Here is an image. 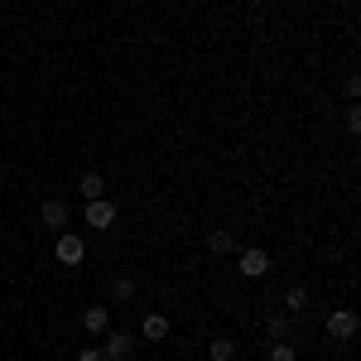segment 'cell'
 Wrapping results in <instances>:
<instances>
[{"instance_id": "3", "label": "cell", "mask_w": 361, "mask_h": 361, "mask_svg": "<svg viewBox=\"0 0 361 361\" xmlns=\"http://www.w3.org/2000/svg\"><path fill=\"white\" fill-rule=\"evenodd\" d=\"M102 357H106V361H130V357H135V333H111V328H106V347H102Z\"/></svg>"}, {"instance_id": "10", "label": "cell", "mask_w": 361, "mask_h": 361, "mask_svg": "<svg viewBox=\"0 0 361 361\" xmlns=\"http://www.w3.org/2000/svg\"><path fill=\"white\" fill-rule=\"evenodd\" d=\"M111 299L130 304V299H135V279H130V275H116V279H111Z\"/></svg>"}, {"instance_id": "12", "label": "cell", "mask_w": 361, "mask_h": 361, "mask_svg": "<svg viewBox=\"0 0 361 361\" xmlns=\"http://www.w3.org/2000/svg\"><path fill=\"white\" fill-rule=\"evenodd\" d=\"M231 246H236V241H231V231H212V236H207V250H212V255H226Z\"/></svg>"}, {"instance_id": "11", "label": "cell", "mask_w": 361, "mask_h": 361, "mask_svg": "<svg viewBox=\"0 0 361 361\" xmlns=\"http://www.w3.org/2000/svg\"><path fill=\"white\" fill-rule=\"evenodd\" d=\"M207 357H212V361H231V357H236V342H231V337H212Z\"/></svg>"}, {"instance_id": "8", "label": "cell", "mask_w": 361, "mask_h": 361, "mask_svg": "<svg viewBox=\"0 0 361 361\" xmlns=\"http://www.w3.org/2000/svg\"><path fill=\"white\" fill-rule=\"evenodd\" d=\"M140 337H145V342H164L169 337V318L164 313H149V318L140 323Z\"/></svg>"}, {"instance_id": "6", "label": "cell", "mask_w": 361, "mask_h": 361, "mask_svg": "<svg viewBox=\"0 0 361 361\" xmlns=\"http://www.w3.org/2000/svg\"><path fill=\"white\" fill-rule=\"evenodd\" d=\"M241 275H246V279H260V275H270V255H265L260 246L241 250Z\"/></svg>"}, {"instance_id": "16", "label": "cell", "mask_w": 361, "mask_h": 361, "mask_svg": "<svg viewBox=\"0 0 361 361\" xmlns=\"http://www.w3.org/2000/svg\"><path fill=\"white\" fill-rule=\"evenodd\" d=\"M347 130H352V135L361 130V111H357V106H347Z\"/></svg>"}, {"instance_id": "17", "label": "cell", "mask_w": 361, "mask_h": 361, "mask_svg": "<svg viewBox=\"0 0 361 361\" xmlns=\"http://www.w3.org/2000/svg\"><path fill=\"white\" fill-rule=\"evenodd\" d=\"M78 361H106V357H102V347H82V352H78Z\"/></svg>"}, {"instance_id": "9", "label": "cell", "mask_w": 361, "mask_h": 361, "mask_svg": "<svg viewBox=\"0 0 361 361\" xmlns=\"http://www.w3.org/2000/svg\"><path fill=\"white\" fill-rule=\"evenodd\" d=\"M78 193H82L87 202H92V197H106V178L92 169V173H82V178H78Z\"/></svg>"}, {"instance_id": "7", "label": "cell", "mask_w": 361, "mask_h": 361, "mask_svg": "<svg viewBox=\"0 0 361 361\" xmlns=\"http://www.w3.org/2000/svg\"><path fill=\"white\" fill-rule=\"evenodd\" d=\"M82 328H87V333H106V328H111V308H106V304H92L82 313Z\"/></svg>"}, {"instance_id": "1", "label": "cell", "mask_w": 361, "mask_h": 361, "mask_svg": "<svg viewBox=\"0 0 361 361\" xmlns=\"http://www.w3.org/2000/svg\"><path fill=\"white\" fill-rule=\"evenodd\" d=\"M54 255L73 270V265H82L87 260V241L78 236V231H58V241H54Z\"/></svg>"}, {"instance_id": "2", "label": "cell", "mask_w": 361, "mask_h": 361, "mask_svg": "<svg viewBox=\"0 0 361 361\" xmlns=\"http://www.w3.org/2000/svg\"><path fill=\"white\" fill-rule=\"evenodd\" d=\"M357 333H361V318L352 308H333V313H328V337H333V342H352Z\"/></svg>"}, {"instance_id": "13", "label": "cell", "mask_w": 361, "mask_h": 361, "mask_svg": "<svg viewBox=\"0 0 361 361\" xmlns=\"http://www.w3.org/2000/svg\"><path fill=\"white\" fill-rule=\"evenodd\" d=\"M284 308H289V313H304L308 308V289H289V294H284Z\"/></svg>"}, {"instance_id": "14", "label": "cell", "mask_w": 361, "mask_h": 361, "mask_svg": "<svg viewBox=\"0 0 361 361\" xmlns=\"http://www.w3.org/2000/svg\"><path fill=\"white\" fill-rule=\"evenodd\" d=\"M265 333L270 337H289V318H284V313H270V318H265Z\"/></svg>"}, {"instance_id": "15", "label": "cell", "mask_w": 361, "mask_h": 361, "mask_svg": "<svg viewBox=\"0 0 361 361\" xmlns=\"http://www.w3.org/2000/svg\"><path fill=\"white\" fill-rule=\"evenodd\" d=\"M270 361H299V352H294L289 342H275V347H270Z\"/></svg>"}, {"instance_id": "5", "label": "cell", "mask_w": 361, "mask_h": 361, "mask_svg": "<svg viewBox=\"0 0 361 361\" xmlns=\"http://www.w3.org/2000/svg\"><path fill=\"white\" fill-rule=\"evenodd\" d=\"M39 217H44V226H49V231H68V202H63V197H49V202H44V207H39Z\"/></svg>"}, {"instance_id": "4", "label": "cell", "mask_w": 361, "mask_h": 361, "mask_svg": "<svg viewBox=\"0 0 361 361\" xmlns=\"http://www.w3.org/2000/svg\"><path fill=\"white\" fill-rule=\"evenodd\" d=\"M82 217H87V226H92V231H106V226L116 222V202H111V197H92Z\"/></svg>"}]
</instances>
